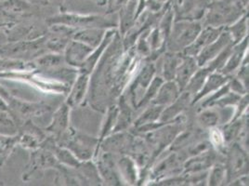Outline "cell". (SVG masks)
<instances>
[{
    "label": "cell",
    "instance_id": "6da1fadb",
    "mask_svg": "<svg viewBox=\"0 0 249 186\" xmlns=\"http://www.w3.org/2000/svg\"><path fill=\"white\" fill-rule=\"evenodd\" d=\"M46 37L47 35H43L35 39L0 44V58L24 61V58H31L33 56V58L36 59L42 55L43 50L46 49Z\"/></svg>",
    "mask_w": 249,
    "mask_h": 186
},
{
    "label": "cell",
    "instance_id": "7a4b0ae2",
    "mask_svg": "<svg viewBox=\"0 0 249 186\" xmlns=\"http://www.w3.org/2000/svg\"><path fill=\"white\" fill-rule=\"evenodd\" d=\"M242 11L243 7L238 0H218L209 4L207 22L214 27L223 26L239 18Z\"/></svg>",
    "mask_w": 249,
    "mask_h": 186
},
{
    "label": "cell",
    "instance_id": "3957f363",
    "mask_svg": "<svg viewBox=\"0 0 249 186\" xmlns=\"http://www.w3.org/2000/svg\"><path fill=\"white\" fill-rule=\"evenodd\" d=\"M7 104L9 105V110L15 122L20 125L27 120H34L36 117H39L46 112L51 110V107L43 103H32L18 99L11 95Z\"/></svg>",
    "mask_w": 249,
    "mask_h": 186
},
{
    "label": "cell",
    "instance_id": "277c9868",
    "mask_svg": "<svg viewBox=\"0 0 249 186\" xmlns=\"http://www.w3.org/2000/svg\"><path fill=\"white\" fill-rule=\"evenodd\" d=\"M59 162L51 151L39 147L36 150L31 151L29 161L21 175V180L23 183H27L31 181L32 179L41 175L45 169L51 167H59Z\"/></svg>",
    "mask_w": 249,
    "mask_h": 186
},
{
    "label": "cell",
    "instance_id": "5b68a950",
    "mask_svg": "<svg viewBox=\"0 0 249 186\" xmlns=\"http://www.w3.org/2000/svg\"><path fill=\"white\" fill-rule=\"evenodd\" d=\"M49 26L54 24H61L69 27H85V28H104L111 25L109 21H106L101 16L96 15H79L73 13H61L54 15L46 20Z\"/></svg>",
    "mask_w": 249,
    "mask_h": 186
},
{
    "label": "cell",
    "instance_id": "8992f818",
    "mask_svg": "<svg viewBox=\"0 0 249 186\" xmlns=\"http://www.w3.org/2000/svg\"><path fill=\"white\" fill-rule=\"evenodd\" d=\"M200 32L201 25L198 22H176L172 30L170 44H172V48L174 49H185L196 40Z\"/></svg>",
    "mask_w": 249,
    "mask_h": 186
},
{
    "label": "cell",
    "instance_id": "52a82bcc",
    "mask_svg": "<svg viewBox=\"0 0 249 186\" xmlns=\"http://www.w3.org/2000/svg\"><path fill=\"white\" fill-rule=\"evenodd\" d=\"M93 50V48L82 42L69 41L64 51V61L72 66L81 68Z\"/></svg>",
    "mask_w": 249,
    "mask_h": 186
},
{
    "label": "cell",
    "instance_id": "ba28073f",
    "mask_svg": "<svg viewBox=\"0 0 249 186\" xmlns=\"http://www.w3.org/2000/svg\"><path fill=\"white\" fill-rule=\"evenodd\" d=\"M223 28L224 26H208L204 31L200 32L196 40L184 49L186 56L194 57L199 54L204 48H206L209 44H211L218 38L221 32L223 31Z\"/></svg>",
    "mask_w": 249,
    "mask_h": 186
},
{
    "label": "cell",
    "instance_id": "9c48e42d",
    "mask_svg": "<svg viewBox=\"0 0 249 186\" xmlns=\"http://www.w3.org/2000/svg\"><path fill=\"white\" fill-rule=\"evenodd\" d=\"M232 43L231 36L229 32H221L218 38L211 44H209L206 48H204L198 56V66H203L206 64L209 60L216 58L220 52H222L229 44Z\"/></svg>",
    "mask_w": 249,
    "mask_h": 186
},
{
    "label": "cell",
    "instance_id": "30bf717a",
    "mask_svg": "<svg viewBox=\"0 0 249 186\" xmlns=\"http://www.w3.org/2000/svg\"><path fill=\"white\" fill-rule=\"evenodd\" d=\"M198 64L193 56H185L177 68L175 77L179 91H183L194 74L197 71Z\"/></svg>",
    "mask_w": 249,
    "mask_h": 186
},
{
    "label": "cell",
    "instance_id": "8fae6325",
    "mask_svg": "<svg viewBox=\"0 0 249 186\" xmlns=\"http://www.w3.org/2000/svg\"><path fill=\"white\" fill-rule=\"evenodd\" d=\"M69 128V105L63 104L52 116V123L46 128V131L56 138L63 134Z\"/></svg>",
    "mask_w": 249,
    "mask_h": 186
},
{
    "label": "cell",
    "instance_id": "7c38bea8",
    "mask_svg": "<svg viewBox=\"0 0 249 186\" xmlns=\"http://www.w3.org/2000/svg\"><path fill=\"white\" fill-rule=\"evenodd\" d=\"M32 5L25 0H3L0 2V13L11 19L30 15Z\"/></svg>",
    "mask_w": 249,
    "mask_h": 186
},
{
    "label": "cell",
    "instance_id": "4fadbf2b",
    "mask_svg": "<svg viewBox=\"0 0 249 186\" xmlns=\"http://www.w3.org/2000/svg\"><path fill=\"white\" fill-rule=\"evenodd\" d=\"M179 88L176 82L168 80L165 84H162L156 93L153 104L160 106H165L174 103L179 96Z\"/></svg>",
    "mask_w": 249,
    "mask_h": 186
},
{
    "label": "cell",
    "instance_id": "5bb4252c",
    "mask_svg": "<svg viewBox=\"0 0 249 186\" xmlns=\"http://www.w3.org/2000/svg\"><path fill=\"white\" fill-rule=\"evenodd\" d=\"M104 33V28H84L83 30L73 33V39L82 42L95 49L103 41Z\"/></svg>",
    "mask_w": 249,
    "mask_h": 186
},
{
    "label": "cell",
    "instance_id": "9a60e30c",
    "mask_svg": "<svg viewBox=\"0 0 249 186\" xmlns=\"http://www.w3.org/2000/svg\"><path fill=\"white\" fill-rule=\"evenodd\" d=\"M88 82H89V75H88V74L83 73L81 75H79L77 77V79L73 84V88L68 96L66 104L72 107L80 104L83 100L85 93L87 91Z\"/></svg>",
    "mask_w": 249,
    "mask_h": 186
},
{
    "label": "cell",
    "instance_id": "2e32d148",
    "mask_svg": "<svg viewBox=\"0 0 249 186\" xmlns=\"http://www.w3.org/2000/svg\"><path fill=\"white\" fill-rule=\"evenodd\" d=\"M208 75L209 76H208V78H207L203 88L196 94V96H195V98L193 100V104L196 103V102H198V100L201 99L202 97L206 96L208 93H212L213 91L218 90V88H220L222 85L228 82V76L224 75L223 74L215 73V74H209Z\"/></svg>",
    "mask_w": 249,
    "mask_h": 186
},
{
    "label": "cell",
    "instance_id": "e0dca14e",
    "mask_svg": "<svg viewBox=\"0 0 249 186\" xmlns=\"http://www.w3.org/2000/svg\"><path fill=\"white\" fill-rule=\"evenodd\" d=\"M190 98H191V95L187 92L182 93L181 96H178L174 103L169 104L168 108L166 109L163 113H161V115H160L161 123L167 122V121L173 119L177 114H179L189 104Z\"/></svg>",
    "mask_w": 249,
    "mask_h": 186
},
{
    "label": "cell",
    "instance_id": "ac0fdd59",
    "mask_svg": "<svg viewBox=\"0 0 249 186\" xmlns=\"http://www.w3.org/2000/svg\"><path fill=\"white\" fill-rule=\"evenodd\" d=\"M19 142V135L0 134V167L7 162Z\"/></svg>",
    "mask_w": 249,
    "mask_h": 186
},
{
    "label": "cell",
    "instance_id": "d6986e66",
    "mask_svg": "<svg viewBox=\"0 0 249 186\" xmlns=\"http://www.w3.org/2000/svg\"><path fill=\"white\" fill-rule=\"evenodd\" d=\"M209 74H210V71L208 70V68L198 70L191 77V79L189 80L184 90L191 96L197 94L201 91V89L203 88Z\"/></svg>",
    "mask_w": 249,
    "mask_h": 186
},
{
    "label": "cell",
    "instance_id": "ffe728a7",
    "mask_svg": "<svg viewBox=\"0 0 249 186\" xmlns=\"http://www.w3.org/2000/svg\"><path fill=\"white\" fill-rule=\"evenodd\" d=\"M64 61V57L61 53H49L42 54L39 57L36 58L34 66H38L43 69H53L59 67Z\"/></svg>",
    "mask_w": 249,
    "mask_h": 186
},
{
    "label": "cell",
    "instance_id": "44dd1931",
    "mask_svg": "<svg viewBox=\"0 0 249 186\" xmlns=\"http://www.w3.org/2000/svg\"><path fill=\"white\" fill-rule=\"evenodd\" d=\"M19 132L18 125L15 122L10 111L0 110V134L13 136Z\"/></svg>",
    "mask_w": 249,
    "mask_h": 186
},
{
    "label": "cell",
    "instance_id": "7402d4cb",
    "mask_svg": "<svg viewBox=\"0 0 249 186\" xmlns=\"http://www.w3.org/2000/svg\"><path fill=\"white\" fill-rule=\"evenodd\" d=\"M138 0H129L120 11V20H121V26L123 32L127 30L131 24L132 21L136 19V8L138 6L137 4Z\"/></svg>",
    "mask_w": 249,
    "mask_h": 186
},
{
    "label": "cell",
    "instance_id": "603a6c76",
    "mask_svg": "<svg viewBox=\"0 0 249 186\" xmlns=\"http://www.w3.org/2000/svg\"><path fill=\"white\" fill-rule=\"evenodd\" d=\"M247 44H248V38H246L241 45H239L237 48L233 47L232 52H231V56L229 57L227 64L224 65V67L222 68V74H223L232 72L234 69H236L238 67L239 63L241 62V59L244 55V52L247 48Z\"/></svg>",
    "mask_w": 249,
    "mask_h": 186
},
{
    "label": "cell",
    "instance_id": "cb8c5ba5",
    "mask_svg": "<svg viewBox=\"0 0 249 186\" xmlns=\"http://www.w3.org/2000/svg\"><path fill=\"white\" fill-rule=\"evenodd\" d=\"M18 135H19L18 145H20L23 149H27L31 151L36 150L40 147L41 143L43 142L40 137L30 132L19 131Z\"/></svg>",
    "mask_w": 249,
    "mask_h": 186
},
{
    "label": "cell",
    "instance_id": "d4e9b609",
    "mask_svg": "<svg viewBox=\"0 0 249 186\" xmlns=\"http://www.w3.org/2000/svg\"><path fill=\"white\" fill-rule=\"evenodd\" d=\"M29 62H24L21 60L0 58V74L24 71L29 67Z\"/></svg>",
    "mask_w": 249,
    "mask_h": 186
},
{
    "label": "cell",
    "instance_id": "484cf974",
    "mask_svg": "<svg viewBox=\"0 0 249 186\" xmlns=\"http://www.w3.org/2000/svg\"><path fill=\"white\" fill-rule=\"evenodd\" d=\"M180 62L181 59L179 58V56L174 53H169L166 55L164 62V77L167 81L175 78L177 68Z\"/></svg>",
    "mask_w": 249,
    "mask_h": 186
},
{
    "label": "cell",
    "instance_id": "4316f807",
    "mask_svg": "<svg viewBox=\"0 0 249 186\" xmlns=\"http://www.w3.org/2000/svg\"><path fill=\"white\" fill-rule=\"evenodd\" d=\"M163 106L156 105L155 107L147 110L144 114H142V116L138 119L136 126L141 127L143 125L154 124L153 122L156 121V119L161 115L163 112Z\"/></svg>",
    "mask_w": 249,
    "mask_h": 186
},
{
    "label": "cell",
    "instance_id": "83f0119b",
    "mask_svg": "<svg viewBox=\"0 0 249 186\" xmlns=\"http://www.w3.org/2000/svg\"><path fill=\"white\" fill-rule=\"evenodd\" d=\"M230 162L232 171H240L242 168H244V167L247 166V157L242 152H240L239 148L234 147L233 153L231 152Z\"/></svg>",
    "mask_w": 249,
    "mask_h": 186
},
{
    "label": "cell",
    "instance_id": "f1b7e54d",
    "mask_svg": "<svg viewBox=\"0 0 249 186\" xmlns=\"http://www.w3.org/2000/svg\"><path fill=\"white\" fill-rule=\"evenodd\" d=\"M229 30L231 31L229 33L231 36L232 40H234V43L240 41L247 32V16H245L241 21H239L232 27H230Z\"/></svg>",
    "mask_w": 249,
    "mask_h": 186
},
{
    "label": "cell",
    "instance_id": "f546056e",
    "mask_svg": "<svg viewBox=\"0 0 249 186\" xmlns=\"http://www.w3.org/2000/svg\"><path fill=\"white\" fill-rule=\"evenodd\" d=\"M163 84V80L160 78V77H156L154 79V81L151 84L150 88L148 89L147 93H146L144 97L142 98V100L141 101V104L140 106H142V105H145L146 104H148L153 98L156 97V93L158 92L160 86Z\"/></svg>",
    "mask_w": 249,
    "mask_h": 186
},
{
    "label": "cell",
    "instance_id": "4dcf8cb0",
    "mask_svg": "<svg viewBox=\"0 0 249 186\" xmlns=\"http://www.w3.org/2000/svg\"><path fill=\"white\" fill-rule=\"evenodd\" d=\"M126 138L123 134L116 135L115 137H112L111 139L105 141L104 143V149L105 150H121V148L125 145Z\"/></svg>",
    "mask_w": 249,
    "mask_h": 186
},
{
    "label": "cell",
    "instance_id": "1f68e13d",
    "mask_svg": "<svg viewBox=\"0 0 249 186\" xmlns=\"http://www.w3.org/2000/svg\"><path fill=\"white\" fill-rule=\"evenodd\" d=\"M155 74V67L152 64H149L144 67L142 72L138 76L137 83L141 85L142 88H146L149 83L151 82V79Z\"/></svg>",
    "mask_w": 249,
    "mask_h": 186
},
{
    "label": "cell",
    "instance_id": "d6a6232c",
    "mask_svg": "<svg viewBox=\"0 0 249 186\" xmlns=\"http://www.w3.org/2000/svg\"><path fill=\"white\" fill-rule=\"evenodd\" d=\"M199 121L204 127H213L218 123V114L212 111H206L199 115Z\"/></svg>",
    "mask_w": 249,
    "mask_h": 186
},
{
    "label": "cell",
    "instance_id": "836d02e7",
    "mask_svg": "<svg viewBox=\"0 0 249 186\" xmlns=\"http://www.w3.org/2000/svg\"><path fill=\"white\" fill-rule=\"evenodd\" d=\"M225 174V169L222 166H217L214 167V169L212 170L211 174H210V179H209V184L211 186H218L219 185Z\"/></svg>",
    "mask_w": 249,
    "mask_h": 186
},
{
    "label": "cell",
    "instance_id": "e575fe53",
    "mask_svg": "<svg viewBox=\"0 0 249 186\" xmlns=\"http://www.w3.org/2000/svg\"><path fill=\"white\" fill-rule=\"evenodd\" d=\"M173 14L174 12L172 10H167L166 15L164 16L163 20L161 21V29L163 30L164 35L167 37L169 35V31L171 29V24H172V19H173Z\"/></svg>",
    "mask_w": 249,
    "mask_h": 186
},
{
    "label": "cell",
    "instance_id": "d590c367",
    "mask_svg": "<svg viewBox=\"0 0 249 186\" xmlns=\"http://www.w3.org/2000/svg\"><path fill=\"white\" fill-rule=\"evenodd\" d=\"M15 23H16L15 20L0 13V29L7 30V29L11 28V26H13Z\"/></svg>",
    "mask_w": 249,
    "mask_h": 186
},
{
    "label": "cell",
    "instance_id": "8d00e7d4",
    "mask_svg": "<svg viewBox=\"0 0 249 186\" xmlns=\"http://www.w3.org/2000/svg\"><path fill=\"white\" fill-rule=\"evenodd\" d=\"M166 1L167 0H146V4L150 7L152 11H158L163 6V3Z\"/></svg>",
    "mask_w": 249,
    "mask_h": 186
},
{
    "label": "cell",
    "instance_id": "74e56055",
    "mask_svg": "<svg viewBox=\"0 0 249 186\" xmlns=\"http://www.w3.org/2000/svg\"><path fill=\"white\" fill-rule=\"evenodd\" d=\"M237 124L231 125L230 127V129L227 130V132H226V139L230 141L231 139H233L235 137V135L237 134L238 132L239 129H240V122H236Z\"/></svg>",
    "mask_w": 249,
    "mask_h": 186
},
{
    "label": "cell",
    "instance_id": "f35d334b",
    "mask_svg": "<svg viewBox=\"0 0 249 186\" xmlns=\"http://www.w3.org/2000/svg\"><path fill=\"white\" fill-rule=\"evenodd\" d=\"M229 85L231 86V88L232 89V91L234 93H239V94H244L246 93V89L242 86V84L237 79L232 80L231 84H229Z\"/></svg>",
    "mask_w": 249,
    "mask_h": 186
},
{
    "label": "cell",
    "instance_id": "ab89813d",
    "mask_svg": "<svg viewBox=\"0 0 249 186\" xmlns=\"http://www.w3.org/2000/svg\"><path fill=\"white\" fill-rule=\"evenodd\" d=\"M159 40H160V35H159V30L156 29L155 31L152 33V36L150 37V44L153 49H156L159 46Z\"/></svg>",
    "mask_w": 249,
    "mask_h": 186
},
{
    "label": "cell",
    "instance_id": "60d3db41",
    "mask_svg": "<svg viewBox=\"0 0 249 186\" xmlns=\"http://www.w3.org/2000/svg\"><path fill=\"white\" fill-rule=\"evenodd\" d=\"M239 77L245 81L246 86L249 85V71H248V67H243L241 69V71L239 73Z\"/></svg>",
    "mask_w": 249,
    "mask_h": 186
},
{
    "label": "cell",
    "instance_id": "b9f144b4",
    "mask_svg": "<svg viewBox=\"0 0 249 186\" xmlns=\"http://www.w3.org/2000/svg\"><path fill=\"white\" fill-rule=\"evenodd\" d=\"M0 110L10 111V110H9V105L7 104V102H6L4 99H2L1 97H0Z\"/></svg>",
    "mask_w": 249,
    "mask_h": 186
},
{
    "label": "cell",
    "instance_id": "7bdbcfd3",
    "mask_svg": "<svg viewBox=\"0 0 249 186\" xmlns=\"http://www.w3.org/2000/svg\"><path fill=\"white\" fill-rule=\"evenodd\" d=\"M25 1H27L31 5H46L47 3L45 0H25Z\"/></svg>",
    "mask_w": 249,
    "mask_h": 186
},
{
    "label": "cell",
    "instance_id": "ee69618b",
    "mask_svg": "<svg viewBox=\"0 0 249 186\" xmlns=\"http://www.w3.org/2000/svg\"><path fill=\"white\" fill-rule=\"evenodd\" d=\"M238 1L245 7H247L249 5V0H238Z\"/></svg>",
    "mask_w": 249,
    "mask_h": 186
},
{
    "label": "cell",
    "instance_id": "f6af8a7d",
    "mask_svg": "<svg viewBox=\"0 0 249 186\" xmlns=\"http://www.w3.org/2000/svg\"><path fill=\"white\" fill-rule=\"evenodd\" d=\"M45 1H46V2H47V3H48V0H45Z\"/></svg>",
    "mask_w": 249,
    "mask_h": 186
},
{
    "label": "cell",
    "instance_id": "bcb514c9",
    "mask_svg": "<svg viewBox=\"0 0 249 186\" xmlns=\"http://www.w3.org/2000/svg\"><path fill=\"white\" fill-rule=\"evenodd\" d=\"M1 1H3V0H0V2H1Z\"/></svg>",
    "mask_w": 249,
    "mask_h": 186
}]
</instances>
